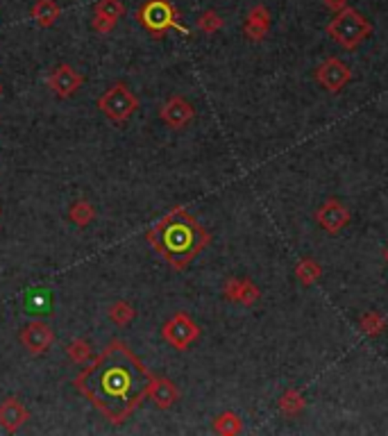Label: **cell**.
I'll list each match as a JSON object with an SVG mask.
<instances>
[{"label":"cell","instance_id":"6da1fadb","mask_svg":"<svg viewBox=\"0 0 388 436\" xmlns=\"http://www.w3.org/2000/svg\"><path fill=\"white\" fill-rule=\"evenodd\" d=\"M150 372L123 341H111L89 368H84L75 386L114 425L128 418L148 397Z\"/></svg>","mask_w":388,"mask_h":436},{"label":"cell","instance_id":"7a4b0ae2","mask_svg":"<svg viewBox=\"0 0 388 436\" xmlns=\"http://www.w3.org/2000/svg\"><path fill=\"white\" fill-rule=\"evenodd\" d=\"M146 241L175 270H184L211 243V234L184 207H175L146 232Z\"/></svg>","mask_w":388,"mask_h":436},{"label":"cell","instance_id":"3957f363","mask_svg":"<svg viewBox=\"0 0 388 436\" xmlns=\"http://www.w3.org/2000/svg\"><path fill=\"white\" fill-rule=\"evenodd\" d=\"M327 34L330 39L343 46L345 51H354V48H359L372 34V23L364 14H359L354 7L347 5L345 9L334 14V19L327 26Z\"/></svg>","mask_w":388,"mask_h":436},{"label":"cell","instance_id":"277c9868","mask_svg":"<svg viewBox=\"0 0 388 436\" xmlns=\"http://www.w3.org/2000/svg\"><path fill=\"white\" fill-rule=\"evenodd\" d=\"M136 19H139L141 26L159 39L164 36L168 30H178L182 34H189V28L180 21L178 9L173 7L170 0H146V3L136 11Z\"/></svg>","mask_w":388,"mask_h":436},{"label":"cell","instance_id":"5b68a950","mask_svg":"<svg viewBox=\"0 0 388 436\" xmlns=\"http://www.w3.org/2000/svg\"><path fill=\"white\" fill-rule=\"evenodd\" d=\"M98 109L103 111L109 121L125 123L136 109H139V98L128 89V84L116 82L98 98Z\"/></svg>","mask_w":388,"mask_h":436},{"label":"cell","instance_id":"8992f818","mask_svg":"<svg viewBox=\"0 0 388 436\" xmlns=\"http://www.w3.org/2000/svg\"><path fill=\"white\" fill-rule=\"evenodd\" d=\"M161 336H164V341L170 343L175 350H186V348H189L193 341L200 339V328L189 314L178 311V314H173L164 323V328H161Z\"/></svg>","mask_w":388,"mask_h":436},{"label":"cell","instance_id":"52a82bcc","mask_svg":"<svg viewBox=\"0 0 388 436\" xmlns=\"http://www.w3.org/2000/svg\"><path fill=\"white\" fill-rule=\"evenodd\" d=\"M352 78V71L341 61L339 57H330L325 59L322 64L316 69V82L322 86V89H327L330 93H339L345 89V84Z\"/></svg>","mask_w":388,"mask_h":436},{"label":"cell","instance_id":"ba28073f","mask_svg":"<svg viewBox=\"0 0 388 436\" xmlns=\"http://www.w3.org/2000/svg\"><path fill=\"white\" fill-rule=\"evenodd\" d=\"M19 339L25 350L39 357V355H46L50 350V345L55 343V330L44 320H32L21 330Z\"/></svg>","mask_w":388,"mask_h":436},{"label":"cell","instance_id":"9c48e42d","mask_svg":"<svg viewBox=\"0 0 388 436\" xmlns=\"http://www.w3.org/2000/svg\"><path fill=\"white\" fill-rule=\"evenodd\" d=\"M82 84H84V76L68 64H59L48 76V89L57 98H71L73 93H78L82 89Z\"/></svg>","mask_w":388,"mask_h":436},{"label":"cell","instance_id":"30bf717a","mask_svg":"<svg viewBox=\"0 0 388 436\" xmlns=\"http://www.w3.org/2000/svg\"><path fill=\"white\" fill-rule=\"evenodd\" d=\"M159 118L166 123L173 130H182L195 118V109L193 105L182 96H170L168 101L161 105L159 109Z\"/></svg>","mask_w":388,"mask_h":436},{"label":"cell","instance_id":"8fae6325","mask_svg":"<svg viewBox=\"0 0 388 436\" xmlns=\"http://www.w3.org/2000/svg\"><path fill=\"white\" fill-rule=\"evenodd\" d=\"M223 298H225V300H230V303H236V305L252 307L261 298V291H259V286L252 280L230 278L228 282L223 284Z\"/></svg>","mask_w":388,"mask_h":436},{"label":"cell","instance_id":"7c38bea8","mask_svg":"<svg viewBox=\"0 0 388 436\" xmlns=\"http://www.w3.org/2000/svg\"><path fill=\"white\" fill-rule=\"evenodd\" d=\"M349 218H352V214H349V209L339 203V201H327L325 203L318 211H316V220H318V225L325 230V232H330V234H336V232H341Z\"/></svg>","mask_w":388,"mask_h":436},{"label":"cell","instance_id":"4fadbf2b","mask_svg":"<svg viewBox=\"0 0 388 436\" xmlns=\"http://www.w3.org/2000/svg\"><path fill=\"white\" fill-rule=\"evenodd\" d=\"M30 418V411L25 409V405L19 400V397L9 395L0 402V427H3L7 434L19 432L25 422Z\"/></svg>","mask_w":388,"mask_h":436},{"label":"cell","instance_id":"5bb4252c","mask_svg":"<svg viewBox=\"0 0 388 436\" xmlns=\"http://www.w3.org/2000/svg\"><path fill=\"white\" fill-rule=\"evenodd\" d=\"M148 397L157 405V409H170L180 400V391L173 380L159 377L150 372V384H148Z\"/></svg>","mask_w":388,"mask_h":436},{"label":"cell","instance_id":"9a60e30c","mask_svg":"<svg viewBox=\"0 0 388 436\" xmlns=\"http://www.w3.org/2000/svg\"><path fill=\"white\" fill-rule=\"evenodd\" d=\"M268 32H270V11L266 5H255L245 16L243 34L250 41H264Z\"/></svg>","mask_w":388,"mask_h":436},{"label":"cell","instance_id":"2e32d148","mask_svg":"<svg viewBox=\"0 0 388 436\" xmlns=\"http://www.w3.org/2000/svg\"><path fill=\"white\" fill-rule=\"evenodd\" d=\"M30 16L39 28H53L61 16V7L57 0H36L30 9Z\"/></svg>","mask_w":388,"mask_h":436},{"label":"cell","instance_id":"e0dca14e","mask_svg":"<svg viewBox=\"0 0 388 436\" xmlns=\"http://www.w3.org/2000/svg\"><path fill=\"white\" fill-rule=\"evenodd\" d=\"M214 432L220 436H236L243 432V420L234 411H223L214 418Z\"/></svg>","mask_w":388,"mask_h":436},{"label":"cell","instance_id":"ac0fdd59","mask_svg":"<svg viewBox=\"0 0 388 436\" xmlns=\"http://www.w3.org/2000/svg\"><path fill=\"white\" fill-rule=\"evenodd\" d=\"M68 218L78 228H86L96 220V207L89 201H75L68 209Z\"/></svg>","mask_w":388,"mask_h":436},{"label":"cell","instance_id":"d6986e66","mask_svg":"<svg viewBox=\"0 0 388 436\" xmlns=\"http://www.w3.org/2000/svg\"><path fill=\"white\" fill-rule=\"evenodd\" d=\"M107 316H109L111 323H114V325L123 328V325H130V323L136 318V309H134V305H130V303L118 300V303H114V305L107 309Z\"/></svg>","mask_w":388,"mask_h":436},{"label":"cell","instance_id":"ffe728a7","mask_svg":"<svg viewBox=\"0 0 388 436\" xmlns=\"http://www.w3.org/2000/svg\"><path fill=\"white\" fill-rule=\"evenodd\" d=\"M320 275H322V268H320V264H316L314 259H302L295 266V278L302 282L305 286L316 284L320 280Z\"/></svg>","mask_w":388,"mask_h":436},{"label":"cell","instance_id":"44dd1931","mask_svg":"<svg viewBox=\"0 0 388 436\" xmlns=\"http://www.w3.org/2000/svg\"><path fill=\"white\" fill-rule=\"evenodd\" d=\"M66 355H68L71 361H75V364H86V361H89L91 355H93V348L86 339H73L66 345Z\"/></svg>","mask_w":388,"mask_h":436},{"label":"cell","instance_id":"7402d4cb","mask_svg":"<svg viewBox=\"0 0 388 436\" xmlns=\"http://www.w3.org/2000/svg\"><path fill=\"white\" fill-rule=\"evenodd\" d=\"M359 330L368 336H379L386 330V318L382 314H377V311H368V314L361 316Z\"/></svg>","mask_w":388,"mask_h":436},{"label":"cell","instance_id":"603a6c76","mask_svg":"<svg viewBox=\"0 0 388 436\" xmlns=\"http://www.w3.org/2000/svg\"><path fill=\"white\" fill-rule=\"evenodd\" d=\"M280 409L284 411L286 416H297L300 411L305 409V397L302 393H297L295 389H289L282 397H280Z\"/></svg>","mask_w":388,"mask_h":436},{"label":"cell","instance_id":"cb8c5ba5","mask_svg":"<svg viewBox=\"0 0 388 436\" xmlns=\"http://www.w3.org/2000/svg\"><path fill=\"white\" fill-rule=\"evenodd\" d=\"M223 23H225L223 16L214 9H207L198 16V28H200V32H205V34H216L223 28Z\"/></svg>","mask_w":388,"mask_h":436},{"label":"cell","instance_id":"d4e9b609","mask_svg":"<svg viewBox=\"0 0 388 436\" xmlns=\"http://www.w3.org/2000/svg\"><path fill=\"white\" fill-rule=\"evenodd\" d=\"M93 14H103L107 19L118 21L125 14V5H123V0H98L93 5Z\"/></svg>","mask_w":388,"mask_h":436},{"label":"cell","instance_id":"484cf974","mask_svg":"<svg viewBox=\"0 0 388 436\" xmlns=\"http://www.w3.org/2000/svg\"><path fill=\"white\" fill-rule=\"evenodd\" d=\"M116 23H118V21H114V19H107V16H103V14H93L91 28H93L98 34H109V32H114Z\"/></svg>","mask_w":388,"mask_h":436},{"label":"cell","instance_id":"4316f807","mask_svg":"<svg viewBox=\"0 0 388 436\" xmlns=\"http://www.w3.org/2000/svg\"><path fill=\"white\" fill-rule=\"evenodd\" d=\"M322 3H325V7H327V9H332L334 14L347 7V0H322Z\"/></svg>","mask_w":388,"mask_h":436},{"label":"cell","instance_id":"83f0119b","mask_svg":"<svg viewBox=\"0 0 388 436\" xmlns=\"http://www.w3.org/2000/svg\"><path fill=\"white\" fill-rule=\"evenodd\" d=\"M384 257H386V264H388V245H386V250H384Z\"/></svg>","mask_w":388,"mask_h":436},{"label":"cell","instance_id":"f1b7e54d","mask_svg":"<svg viewBox=\"0 0 388 436\" xmlns=\"http://www.w3.org/2000/svg\"><path fill=\"white\" fill-rule=\"evenodd\" d=\"M0 96H3V84H0Z\"/></svg>","mask_w":388,"mask_h":436},{"label":"cell","instance_id":"f546056e","mask_svg":"<svg viewBox=\"0 0 388 436\" xmlns=\"http://www.w3.org/2000/svg\"><path fill=\"white\" fill-rule=\"evenodd\" d=\"M0 216H3V207H0Z\"/></svg>","mask_w":388,"mask_h":436}]
</instances>
